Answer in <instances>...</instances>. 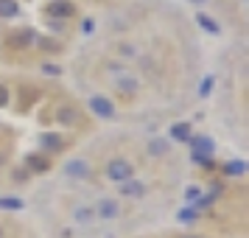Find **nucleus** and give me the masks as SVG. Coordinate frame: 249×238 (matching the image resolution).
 Masks as SVG:
<instances>
[{"label":"nucleus","mask_w":249,"mask_h":238,"mask_svg":"<svg viewBox=\"0 0 249 238\" xmlns=\"http://www.w3.org/2000/svg\"><path fill=\"white\" fill-rule=\"evenodd\" d=\"M107 70L112 73V81H115L112 87L118 92H124V95H135V92L140 90V81H137V76H135V73H129L126 68H118V65L112 68V65H109Z\"/></svg>","instance_id":"1"},{"label":"nucleus","mask_w":249,"mask_h":238,"mask_svg":"<svg viewBox=\"0 0 249 238\" xmlns=\"http://www.w3.org/2000/svg\"><path fill=\"white\" fill-rule=\"evenodd\" d=\"M191 148H193V160L196 163H202L204 168H210L213 163H210V157H213V151H215V146H213V137H207V135H191Z\"/></svg>","instance_id":"2"},{"label":"nucleus","mask_w":249,"mask_h":238,"mask_svg":"<svg viewBox=\"0 0 249 238\" xmlns=\"http://www.w3.org/2000/svg\"><path fill=\"white\" fill-rule=\"evenodd\" d=\"M107 177L112 182H126V180H132L135 177V165L129 163V160L124 157H115L107 163Z\"/></svg>","instance_id":"3"},{"label":"nucleus","mask_w":249,"mask_h":238,"mask_svg":"<svg viewBox=\"0 0 249 238\" xmlns=\"http://www.w3.org/2000/svg\"><path fill=\"white\" fill-rule=\"evenodd\" d=\"M90 110L98 115V118H107V121L115 118V104L109 101L107 95H90Z\"/></svg>","instance_id":"4"},{"label":"nucleus","mask_w":249,"mask_h":238,"mask_svg":"<svg viewBox=\"0 0 249 238\" xmlns=\"http://www.w3.org/2000/svg\"><path fill=\"white\" fill-rule=\"evenodd\" d=\"M65 174H68V177H76V180H87V177L92 174V165L87 163V160L73 157V160H68V165H65Z\"/></svg>","instance_id":"5"},{"label":"nucleus","mask_w":249,"mask_h":238,"mask_svg":"<svg viewBox=\"0 0 249 238\" xmlns=\"http://www.w3.org/2000/svg\"><path fill=\"white\" fill-rule=\"evenodd\" d=\"M73 14H76V9H73V3H68V0H53L48 6V17H53V20H68Z\"/></svg>","instance_id":"6"},{"label":"nucleus","mask_w":249,"mask_h":238,"mask_svg":"<svg viewBox=\"0 0 249 238\" xmlns=\"http://www.w3.org/2000/svg\"><path fill=\"white\" fill-rule=\"evenodd\" d=\"M118 213H121V207H118V202H115V199H101V202H98V207H95V216H98V219H107V221H109V219H115Z\"/></svg>","instance_id":"7"},{"label":"nucleus","mask_w":249,"mask_h":238,"mask_svg":"<svg viewBox=\"0 0 249 238\" xmlns=\"http://www.w3.org/2000/svg\"><path fill=\"white\" fill-rule=\"evenodd\" d=\"M25 168L34 171V174H45V171L51 168V160L42 157V154H28V157H25Z\"/></svg>","instance_id":"8"},{"label":"nucleus","mask_w":249,"mask_h":238,"mask_svg":"<svg viewBox=\"0 0 249 238\" xmlns=\"http://www.w3.org/2000/svg\"><path fill=\"white\" fill-rule=\"evenodd\" d=\"M143 193H146V185H143V182H135V180L121 182V196H129V199H140Z\"/></svg>","instance_id":"9"},{"label":"nucleus","mask_w":249,"mask_h":238,"mask_svg":"<svg viewBox=\"0 0 249 238\" xmlns=\"http://www.w3.org/2000/svg\"><path fill=\"white\" fill-rule=\"evenodd\" d=\"M39 146L45 148V151H62V148H65V140H62L56 132H45V135L39 137Z\"/></svg>","instance_id":"10"},{"label":"nucleus","mask_w":249,"mask_h":238,"mask_svg":"<svg viewBox=\"0 0 249 238\" xmlns=\"http://www.w3.org/2000/svg\"><path fill=\"white\" fill-rule=\"evenodd\" d=\"M9 42H12L14 48H28L31 42H34V31H31V28H23V31H14V34L9 37Z\"/></svg>","instance_id":"11"},{"label":"nucleus","mask_w":249,"mask_h":238,"mask_svg":"<svg viewBox=\"0 0 249 238\" xmlns=\"http://www.w3.org/2000/svg\"><path fill=\"white\" fill-rule=\"evenodd\" d=\"M196 23H199V28H204L207 34H218V31H221V25L215 23L213 17H207L204 12H199V14H196Z\"/></svg>","instance_id":"12"},{"label":"nucleus","mask_w":249,"mask_h":238,"mask_svg":"<svg viewBox=\"0 0 249 238\" xmlns=\"http://www.w3.org/2000/svg\"><path fill=\"white\" fill-rule=\"evenodd\" d=\"M171 137H174V140H182V143H188V140H191V126L188 124H174L171 126Z\"/></svg>","instance_id":"13"},{"label":"nucleus","mask_w":249,"mask_h":238,"mask_svg":"<svg viewBox=\"0 0 249 238\" xmlns=\"http://www.w3.org/2000/svg\"><path fill=\"white\" fill-rule=\"evenodd\" d=\"M244 171H247V163H244V160H230V163H224L227 177H241Z\"/></svg>","instance_id":"14"},{"label":"nucleus","mask_w":249,"mask_h":238,"mask_svg":"<svg viewBox=\"0 0 249 238\" xmlns=\"http://www.w3.org/2000/svg\"><path fill=\"white\" fill-rule=\"evenodd\" d=\"M25 202L17 196H0V210H23Z\"/></svg>","instance_id":"15"},{"label":"nucleus","mask_w":249,"mask_h":238,"mask_svg":"<svg viewBox=\"0 0 249 238\" xmlns=\"http://www.w3.org/2000/svg\"><path fill=\"white\" fill-rule=\"evenodd\" d=\"M17 14H20L17 0H0V17H17Z\"/></svg>","instance_id":"16"},{"label":"nucleus","mask_w":249,"mask_h":238,"mask_svg":"<svg viewBox=\"0 0 249 238\" xmlns=\"http://www.w3.org/2000/svg\"><path fill=\"white\" fill-rule=\"evenodd\" d=\"M76 121H79V115H76V110H73V107H62V110H59V124L73 126Z\"/></svg>","instance_id":"17"},{"label":"nucleus","mask_w":249,"mask_h":238,"mask_svg":"<svg viewBox=\"0 0 249 238\" xmlns=\"http://www.w3.org/2000/svg\"><path fill=\"white\" fill-rule=\"evenodd\" d=\"M73 219L84 224V221H90V219H95V210H92V207H76V210H73Z\"/></svg>","instance_id":"18"},{"label":"nucleus","mask_w":249,"mask_h":238,"mask_svg":"<svg viewBox=\"0 0 249 238\" xmlns=\"http://www.w3.org/2000/svg\"><path fill=\"white\" fill-rule=\"evenodd\" d=\"M148 151H151L154 157H162V154L168 151V143H165V140H151V143H148Z\"/></svg>","instance_id":"19"},{"label":"nucleus","mask_w":249,"mask_h":238,"mask_svg":"<svg viewBox=\"0 0 249 238\" xmlns=\"http://www.w3.org/2000/svg\"><path fill=\"white\" fill-rule=\"evenodd\" d=\"M177 219H179L182 224H193V221H196V210H191V207H188V210H179Z\"/></svg>","instance_id":"20"},{"label":"nucleus","mask_w":249,"mask_h":238,"mask_svg":"<svg viewBox=\"0 0 249 238\" xmlns=\"http://www.w3.org/2000/svg\"><path fill=\"white\" fill-rule=\"evenodd\" d=\"M210 90H213V76H207V79H202V84H199V95H210Z\"/></svg>","instance_id":"21"},{"label":"nucleus","mask_w":249,"mask_h":238,"mask_svg":"<svg viewBox=\"0 0 249 238\" xmlns=\"http://www.w3.org/2000/svg\"><path fill=\"white\" fill-rule=\"evenodd\" d=\"M199 196H202V193H199V188H188V191H185V199H188V202H196V199H199Z\"/></svg>","instance_id":"22"},{"label":"nucleus","mask_w":249,"mask_h":238,"mask_svg":"<svg viewBox=\"0 0 249 238\" xmlns=\"http://www.w3.org/2000/svg\"><path fill=\"white\" fill-rule=\"evenodd\" d=\"M39 45L45 48V51H59V48H62V45H59V42H51V39H42Z\"/></svg>","instance_id":"23"},{"label":"nucleus","mask_w":249,"mask_h":238,"mask_svg":"<svg viewBox=\"0 0 249 238\" xmlns=\"http://www.w3.org/2000/svg\"><path fill=\"white\" fill-rule=\"evenodd\" d=\"M210 202H213V196H199L196 199V207H210Z\"/></svg>","instance_id":"24"},{"label":"nucleus","mask_w":249,"mask_h":238,"mask_svg":"<svg viewBox=\"0 0 249 238\" xmlns=\"http://www.w3.org/2000/svg\"><path fill=\"white\" fill-rule=\"evenodd\" d=\"M6 104H9V90L0 84V107H6Z\"/></svg>","instance_id":"25"},{"label":"nucleus","mask_w":249,"mask_h":238,"mask_svg":"<svg viewBox=\"0 0 249 238\" xmlns=\"http://www.w3.org/2000/svg\"><path fill=\"white\" fill-rule=\"evenodd\" d=\"M42 70H45V73H51V76H56V73H59L56 65H42Z\"/></svg>","instance_id":"26"},{"label":"nucleus","mask_w":249,"mask_h":238,"mask_svg":"<svg viewBox=\"0 0 249 238\" xmlns=\"http://www.w3.org/2000/svg\"><path fill=\"white\" fill-rule=\"evenodd\" d=\"M191 3H207V0H191Z\"/></svg>","instance_id":"27"},{"label":"nucleus","mask_w":249,"mask_h":238,"mask_svg":"<svg viewBox=\"0 0 249 238\" xmlns=\"http://www.w3.org/2000/svg\"><path fill=\"white\" fill-rule=\"evenodd\" d=\"M0 236H3V230H0Z\"/></svg>","instance_id":"28"}]
</instances>
